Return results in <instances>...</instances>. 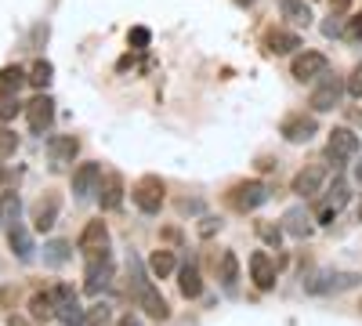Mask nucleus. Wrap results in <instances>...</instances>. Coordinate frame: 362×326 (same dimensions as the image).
<instances>
[{
    "mask_svg": "<svg viewBox=\"0 0 362 326\" xmlns=\"http://www.w3.org/2000/svg\"><path fill=\"white\" fill-rule=\"evenodd\" d=\"M235 4H243V8H250V4H254V0H235Z\"/></svg>",
    "mask_w": 362,
    "mask_h": 326,
    "instance_id": "nucleus-44",
    "label": "nucleus"
},
{
    "mask_svg": "<svg viewBox=\"0 0 362 326\" xmlns=\"http://www.w3.org/2000/svg\"><path fill=\"white\" fill-rule=\"evenodd\" d=\"M355 182H358V185H362V163H358V167H355Z\"/></svg>",
    "mask_w": 362,
    "mask_h": 326,
    "instance_id": "nucleus-42",
    "label": "nucleus"
},
{
    "mask_svg": "<svg viewBox=\"0 0 362 326\" xmlns=\"http://www.w3.org/2000/svg\"><path fill=\"white\" fill-rule=\"evenodd\" d=\"M76 153H80V138H73V134H54L47 141V160L54 170H66L76 160Z\"/></svg>",
    "mask_w": 362,
    "mask_h": 326,
    "instance_id": "nucleus-7",
    "label": "nucleus"
},
{
    "mask_svg": "<svg viewBox=\"0 0 362 326\" xmlns=\"http://www.w3.org/2000/svg\"><path fill=\"white\" fill-rule=\"evenodd\" d=\"M18 218H22V199H18V192H4L0 196V225H18Z\"/></svg>",
    "mask_w": 362,
    "mask_h": 326,
    "instance_id": "nucleus-24",
    "label": "nucleus"
},
{
    "mask_svg": "<svg viewBox=\"0 0 362 326\" xmlns=\"http://www.w3.org/2000/svg\"><path fill=\"white\" fill-rule=\"evenodd\" d=\"M344 40H362V15H355L351 22H348V29H344Z\"/></svg>",
    "mask_w": 362,
    "mask_h": 326,
    "instance_id": "nucleus-38",
    "label": "nucleus"
},
{
    "mask_svg": "<svg viewBox=\"0 0 362 326\" xmlns=\"http://www.w3.org/2000/svg\"><path fill=\"white\" fill-rule=\"evenodd\" d=\"M98 182H102V167L98 163H80L73 170V196L87 199L90 192H98Z\"/></svg>",
    "mask_w": 362,
    "mask_h": 326,
    "instance_id": "nucleus-11",
    "label": "nucleus"
},
{
    "mask_svg": "<svg viewBox=\"0 0 362 326\" xmlns=\"http://www.w3.org/2000/svg\"><path fill=\"white\" fill-rule=\"evenodd\" d=\"M15 149H18V134L11 127H0V160L15 156Z\"/></svg>",
    "mask_w": 362,
    "mask_h": 326,
    "instance_id": "nucleus-31",
    "label": "nucleus"
},
{
    "mask_svg": "<svg viewBox=\"0 0 362 326\" xmlns=\"http://www.w3.org/2000/svg\"><path fill=\"white\" fill-rule=\"evenodd\" d=\"M344 91H348V80H344V76H337V73H322L319 83H315V91H312V98H308V105H312L315 112H329L334 105H341Z\"/></svg>",
    "mask_w": 362,
    "mask_h": 326,
    "instance_id": "nucleus-2",
    "label": "nucleus"
},
{
    "mask_svg": "<svg viewBox=\"0 0 362 326\" xmlns=\"http://www.w3.org/2000/svg\"><path fill=\"white\" fill-rule=\"evenodd\" d=\"M25 116H29V131L33 134H44L54 120V102L47 95H37L33 102H25Z\"/></svg>",
    "mask_w": 362,
    "mask_h": 326,
    "instance_id": "nucleus-9",
    "label": "nucleus"
},
{
    "mask_svg": "<svg viewBox=\"0 0 362 326\" xmlns=\"http://www.w3.org/2000/svg\"><path fill=\"white\" fill-rule=\"evenodd\" d=\"M18 109H22L18 95H0V120H15Z\"/></svg>",
    "mask_w": 362,
    "mask_h": 326,
    "instance_id": "nucleus-34",
    "label": "nucleus"
},
{
    "mask_svg": "<svg viewBox=\"0 0 362 326\" xmlns=\"http://www.w3.org/2000/svg\"><path fill=\"white\" fill-rule=\"evenodd\" d=\"M105 243H109V228H105V221H87V228L80 232V240H76V247H80L83 254L102 250Z\"/></svg>",
    "mask_w": 362,
    "mask_h": 326,
    "instance_id": "nucleus-17",
    "label": "nucleus"
},
{
    "mask_svg": "<svg viewBox=\"0 0 362 326\" xmlns=\"http://www.w3.org/2000/svg\"><path fill=\"white\" fill-rule=\"evenodd\" d=\"M355 153H358V134L355 131H348V127H334V131H329V138H326V156L329 160L344 163Z\"/></svg>",
    "mask_w": 362,
    "mask_h": 326,
    "instance_id": "nucleus-6",
    "label": "nucleus"
},
{
    "mask_svg": "<svg viewBox=\"0 0 362 326\" xmlns=\"http://www.w3.org/2000/svg\"><path fill=\"white\" fill-rule=\"evenodd\" d=\"M131 199L138 203L141 214H156L160 206H163V182H160V177H153V174L141 177V182L134 185V192H131Z\"/></svg>",
    "mask_w": 362,
    "mask_h": 326,
    "instance_id": "nucleus-5",
    "label": "nucleus"
},
{
    "mask_svg": "<svg viewBox=\"0 0 362 326\" xmlns=\"http://www.w3.org/2000/svg\"><path fill=\"white\" fill-rule=\"evenodd\" d=\"M8 326H25V319H18V315H11V319H8Z\"/></svg>",
    "mask_w": 362,
    "mask_h": 326,
    "instance_id": "nucleus-41",
    "label": "nucleus"
},
{
    "mask_svg": "<svg viewBox=\"0 0 362 326\" xmlns=\"http://www.w3.org/2000/svg\"><path fill=\"white\" fill-rule=\"evenodd\" d=\"M109 279H112L109 250H105V247H102V250H90V254H87V283H83V290H87V293H102V290L109 286Z\"/></svg>",
    "mask_w": 362,
    "mask_h": 326,
    "instance_id": "nucleus-4",
    "label": "nucleus"
},
{
    "mask_svg": "<svg viewBox=\"0 0 362 326\" xmlns=\"http://www.w3.org/2000/svg\"><path fill=\"white\" fill-rule=\"evenodd\" d=\"M322 73H329L326 54H319V51H305V54H297V58H293V76H297L300 83L319 80Z\"/></svg>",
    "mask_w": 362,
    "mask_h": 326,
    "instance_id": "nucleus-8",
    "label": "nucleus"
},
{
    "mask_svg": "<svg viewBox=\"0 0 362 326\" xmlns=\"http://www.w3.org/2000/svg\"><path fill=\"white\" fill-rule=\"evenodd\" d=\"M44 261H47V264H66V261H69V243H66V240L47 243V247H44Z\"/></svg>",
    "mask_w": 362,
    "mask_h": 326,
    "instance_id": "nucleus-29",
    "label": "nucleus"
},
{
    "mask_svg": "<svg viewBox=\"0 0 362 326\" xmlns=\"http://www.w3.org/2000/svg\"><path fill=\"white\" fill-rule=\"evenodd\" d=\"M250 279H254L257 290H272V286H276V264H272V257L264 250L250 254Z\"/></svg>",
    "mask_w": 362,
    "mask_h": 326,
    "instance_id": "nucleus-13",
    "label": "nucleus"
},
{
    "mask_svg": "<svg viewBox=\"0 0 362 326\" xmlns=\"http://www.w3.org/2000/svg\"><path fill=\"white\" fill-rule=\"evenodd\" d=\"M8 243H11V250H15L22 261L33 257V240H29V232H25V225H22V221L8 228Z\"/></svg>",
    "mask_w": 362,
    "mask_h": 326,
    "instance_id": "nucleus-23",
    "label": "nucleus"
},
{
    "mask_svg": "<svg viewBox=\"0 0 362 326\" xmlns=\"http://www.w3.org/2000/svg\"><path fill=\"white\" fill-rule=\"evenodd\" d=\"M276 8H279L290 22H297V25H308V22H312V11L305 8V0H276Z\"/></svg>",
    "mask_w": 362,
    "mask_h": 326,
    "instance_id": "nucleus-25",
    "label": "nucleus"
},
{
    "mask_svg": "<svg viewBox=\"0 0 362 326\" xmlns=\"http://www.w3.org/2000/svg\"><path fill=\"white\" fill-rule=\"evenodd\" d=\"M29 315H33L37 322H40V319H51V315H54V301H51V293H37V298L29 301Z\"/></svg>",
    "mask_w": 362,
    "mask_h": 326,
    "instance_id": "nucleus-28",
    "label": "nucleus"
},
{
    "mask_svg": "<svg viewBox=\"0 0 362 326\" xmlns=\"http://www.w3.org/2000/svg\"><path fill=\"white\" fill-rule=\"evenodd\" d=\"M326 203H329V206H334V211H341V206L348 203V185L341 182V177H337V182H334V189H329V192H326Z\"/></svg>",
    "mask_w": 362,
    "mask_h": 326,
    "instance_id": "nucleus-32",
    "label": "nucleus"
},
{
    "mask_svg": "<svg viewBox=\"0 0 362 326\" xmlns=\"http://www.w3.org/2000/svg\"><path fill=\"white\" fill-rule=\"evenodd\" d=\"M283 228L293 235V240H305V235H312V218L300 211V206H293V211H286V218H283Z\"/></svg>",
    "mask_w": 362,
    "mask_h": 326,
    "instance_id": "nucleus-21",
    "label": "nucleus"
},
{
    "mask_svg": "<svg viewBox=\"0 0 362 326\" xmlns=\"http://www.w3.org/2000/svg\"><path fill=\"white\" fill-rule=\"evenodd\" d=\"M257 235H261L264 243H272V247H279V240H283V232L276 225H257Z\"/></svg>",
    "mask_w": 362,
    "mask_h": 326,
    "instance_id": "nucleus-36",
    "label": "nucleus"
},
{
    "mask_svg": "<svg viewBox=\"0 0 362 326\" xmlns=\"http://www.w3.org/2000/svg\"><path fill=\"white\" fill-rule=\"evenodd\" d=\"M358 221H362V203H358Z\"/></svg>",
    "mask_w": 362,
    "mask_h": 326,
    "instance_id": "nucleus-45",
    "label": "nucleus"
},
{
    "mask_svg": "<svg viewBox=\"0 0 362 326\" xmlns=\"http://www.w3.org/2000/svg\"><path fill=\"white\" fill-rule=\"evenodd\" d=\"M315 131H319L315 116H305V112H290L286 120H283V127H279V134H283L286 141H308Z\"/></svg>",
    "mask_w": 362,
    "mask_h": 326,
    "instance_id": "nucleus-10",
    "label": "nucleus"
},
{
    "mask_svg": "<svg viewBox=\"0 0 362 326\" xmlns=\"http://www.w3.org/2000/svg\"><path fill=\"white\" fill-rule=\"evenodd\" d=\"M51 62H44V58H40V62L33 66V69H29V83H33V87H40V91H44V87L51 83Z\"/></svg>",
    "mask_w": 362,
    "mask_h": 326,
    "instance_id": "nucleus-30",
    "label": "nucleus"
},
{
    "mask_svg": "<svg viewBox=\"0 0 362 326\" xmlns=\"http://www.w3.org/2000/svg\"><path fill=\"white\" fill-rule=\"evenodd\" d=\"M268 199V185L264 182H239V185H232L228 189V206L232 211H239V214H250V211H257V206Z\"/></svg>",
    "mask_w": 362,
    "mask_h": 326,
    "instance_id": "nucleus-3",
    "label": "nucleus"
},
{
    "mask_svg": "<svg viewBox=\"0 0 362 326\" xmlns=\"http://www.w3.org/2000/svg\"><path fill=\"white\" fill-rule=\"evenodd\" d=\"M348 95H355V98H362V62L351 69V76H348Z\"/></svg>",
    "mask_w": 362,
    "mask_h": 326,
    "instance_id": "nucleus-37",
    "label": "nucleus"
},
{
    "mask_svg": "<svg viewBox=\"0 0 362 326\" xmlns=\"http://www.w3.org/2000/svg\"><path fill=\"white\" fill-rule=\"evenodd\" d=\"M148 40H153V33H148L145 25H134V29H131V37H127V44H131V47H138V51H141V47H148Z\"/></svg>",
    "mask_w": 362,
    "mask_h": 326,
    "instance_id": "nucleus-35",
    "label": "nucleus"
},
{
    "mask_svg": "<svg viewBox=\"0 0 362 326\" xmlns=\"http://www.w3.org/2000/svg\"><path fill=\"white\" fill-rule=\"evenodd\" d=\"M322 182H326V167L322 163H308L305 170L293 174V192L308 199V196H315L322 189Z\"/></svg>",
    "mask_w": 362,
    "mask_h": 326,
    "instance_id": "nucleus-12",
    "label": "nucleus"
},
{
    "mask_svg": "<svg viewBox=\"0 0 362 326\" xmlns=\"http://www.w3.org/2000/svg\"><path fill=\"white\" fill-rule=\"evenodd\" d=\"M58 203H62V199H58L54 192H47V196L37 199V206H33V228H37V232H47V228L54 225V218H58Z\"/></svg>",
    "mask_w": 362,
    "mask_h": 326,
    "instance_id": "nucleus-16",
    "label": "nucleus"
},
{
    "mask_svg": "<svg viewBox=\"0 0 362 326\" xmlns=\"http://www.w3.org/2000/svg\"><path fill=\"white\" fill-rule=\"evenodd\" d=\"M264 47L272 54H290L293 47H300V37L290 33V29H276V25H272L268 33H264Z\"/></svg>",
    "mask_w": 362,
    "mask_h": 326,
    "instance_id": "nucleus-18",
    "label": "nucleus"
},
{
    "mask_svg": "<svg viewBox=\"0 0 362 326\" xmlns=\"http://www.w3.org/2000/svg\"><path fill=\"white\" fill-rule=\"evenodd\" d=\"M235 283H239V257L232 250H225L221 254V286L225 290H235Z\"/></svg>",
    "mask_w": 362,
    "mask_h": 326,
    "instance_id": "nucleus-27",
    "label": "nucleus"
},
{
    "mask_svg": "<svg viewBox=\"0 0 362 326\" xmlns=\"http://www.w3.org/2000/svg\"><path fill=\"white\" fill-rule=\"evenodd\" d=\"M174 269H177V264H174V254L170 250H156L153 257H148V272H153L156 279H167Z\"/></svg>",
    "mask_w": 362,
    "mask_h": 326,
    "instance_id": "nucleus-26",
    "label": "nucleus"
},
{
    "mask_svg": "<svg viewBox=\"0 0 362 326\" xmlns=\"http://www.w3.org/2000/svg\"><path fill=\"white\" fill-rule=\"evenodd\" d=\"M116 326H141V322H138V319H134V315H124V319H119V322H116Z\"/></svg>",
    "mask_w": 362,
    "mask_h": 326,
    "instance_id": "nucleus-40",
    "label": "nucleus"
},
{
    "mask_svg": "<svg viewBox=\"0 0 362 326\" xmlns=\"http://www.w3.org/2000/svg\"><path fill=\"white\" fill-rule=\"evenodd\" d=\"M4 182H8V170H4V167H0V185H4Z\"/></svg>",
    "mask_w": 362,
    "mask_h": 326,
    "instance_id": "nucleus-43",
    "label": "nucleus"
},
{
    "mask_svg": "<svg viewBox=\"0 0 362 326\" xmlns=\"http://www.w3.org/2000/svg\"><path fill=\"white\" fill-rule=\"evenodd\" d=\"M348 8H351V0H334V4H329V18H341Z\"/></svg>",
    "mask_w": 362,
    "mask_h": 326,
    "instance_id": "nucleus-39",
    "label": "nucleus"
},
{
    "mask_svg": "<svg viewBox=\"0 0 362 326\" xmlns=\"http://www.w3.org/2000/svg\"><path fill=\"white\" fill-rule=\"evenodd\" d=\"M22 83H29V73L22 66H4L0 69V95H18Z\"/></svg>",
    "mask_w": 362,
    "mask_h": 326,
    "instance_id": "nucleus-22",
    "label": "nucleus"
},
{
    "mask_svg": "<svg viewBox=\"0 0 362 326\" xmlns=\"http://www.w3.org/2000/svg\"><path fill=\"white\" fill-rule=\"evenodd\" d=\"M358 283H362V276H355V272H334V276H322V279L308 283V290L312 293H341V290H351Z\"/></svg>",
    "mask_w": 362,
    "mask_h": 326,
    "instance_id": "nucleus-15",
    "label": "nucleus"
},
{
    "mask_svg": "<svg viewBox=\"0 0 362 326\" xmlns=\"http://www.w3.org/2000/svg\"><path fill=\"white\" fill-rule=\"evenodd\" d=\"M98 203H102V211H116V206L124 203V177H119V174H102Z\"/></svg>",
    "mask_w": 362,
    "mask_h": 326,
    "instance_id": "nucleus-14",
    "label": "nucleus"
},
{
    "mask_svg": "<svg viewBox=\"0 0 362 326\" xmlns=\"http://www.w3.org/2000/svg\"><path fill=\"white\" fill-rule=\"evenodd\" d=\"M177 290L185 293V298H199L203 293V276H199V269L189 261V264H181V272H177Z\"/></svg>",
    "mask_w": 362,
    "mask_h": 326,
    "instance_id": "nucleus-19",
    "label": "nucleus"
},
{
    "mask_svg": "<svg viewBox=\"0 0 362 326\" xmlns=\"http://www.w3.org/2000/svg\"><path fill=\"white\" fill-rule=\"evenodd\" d=\"M127 276H131V298L138 301V308H145V315H153V319H167L170 308H167V301H163V293L153 286V279L145 276L141 261H138L134 254L127 257Z\"/></svg>",
    "mask_w": 362,
    "mask_h": 326,
    "instance_id": "nucleus-1",
    "label": "nucleus"
},
{
    "mask_svg": "<svg viewBox=\"0 0 362 326\" xmlns=\"http://www.w3.org/2000/svg\"><path fill=\"white\" fill-rule=\"evenodd\" d=\"M54 315L62 319V326H87V312L80 308L76 293H73V298H66V301H58L54 305Z\"/></svg>",
    "mask_w": 362,
    "mask_h": 326,
    "instance_id": "nucleus-20",
    "label": "nucleus"
},
{
    "mask_svg": "<svg viewBox=\"0 0 362 326\" xmlns=\"http://www.w3.org/2000/svg\"><path fill=\"white\" fill-rule=\"evenodd\" d=\"M112 322V308L109 305H95L87 312V326H109Z\"/></svg>",
    "mask_w": 362,
    "mask_h": 326,
    "instance_id": "nucleus-33",
    "label": "nucleus"
}]
</instances>
